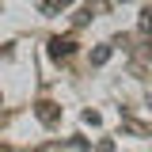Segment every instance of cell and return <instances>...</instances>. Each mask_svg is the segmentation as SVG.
I'll return each instance as SVG.
<instances>
[{"mask_svg": "<svg viewBox=\"0 0 152 152\" xmlns=\"http://www.w3.org/2000/svg\"><path fill=\"white\" fill-rule=\"evenodd\" d=\"M76 50V38H50V57H53V61H61V57H69Z\"/></svg>", "mask_w": 152, "mask_h": 152, "instance_id": "obj_1", "label": "cell"}, {"mask_svg": "<svg viewBox=\"0 0 152 152\" xmlns=\"http://www.w3.org/2000/svg\"><path fill=\"white\" fill-rule=\"evenodd\" d=\"M34 114L46 122V126H53L57 118H61V107H57V103H50V99H42V103H34Z\"/></svg>", "mask_w": 152, "mask_h": 152, "instance_id": "obj_2", "label": "cell"}, {"mask_svg": "<svg viewBox=\"0 0 152 152\" xmlns=\"http://www.w3.org/2000/svg\"><path fill=\"white\" fill-rule=\"evenodd\" d=\"M110 61V46H95L91 50V65H107Z\"/></svg>", "mask_w": 152, "mask_h": 152, "instance_id": "obj_3", "label": "cell"}]
</instances>
